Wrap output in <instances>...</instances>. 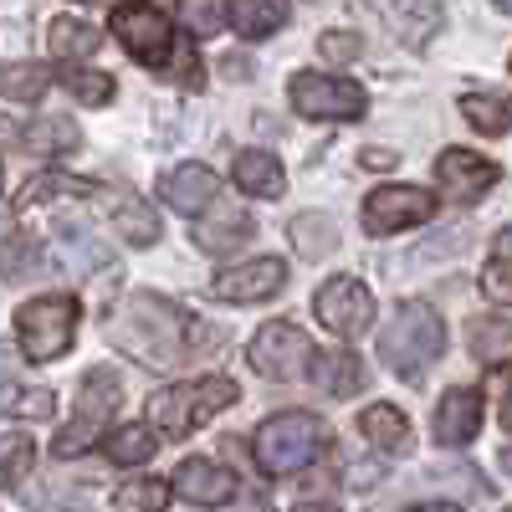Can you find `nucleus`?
Wrapping results in <instances>:
<instances>
[{
    "label": "nucleus",
    "mask_w": 512,
    "mask_h": 512,
    "mask_svg": "<svg viewBox=\"0 0 512 512\" xmlns=\"http://www.w3.org/2000/svg\"><path fill=\"white\" fill-rule=\"evenodd\" d=\"M231 180H236L246 195H262V200H277V195L287 190L282 164H277V154H267V149H241L236 164H231Z\"/></svg>",
    "instance_id": "19"
},
{
    "label": "nucleus",
    "mask_w": 512,
    "mask_h": 512,
    "mask_svg": "<svg viewBox=\"0 0 512 512\" xmlns=\"http://www.w3.org/2000/svg\"><path fill=\"white\" fill-rule=\"evenodd\" d=\"M169 492L185 497V502H200V507H221V502H231L241 492V477L231 472V466H221V461L190 456V461H180V472H175V482H169Z\"/></svg>",
    "instance_id": "14"
},
{
    "label": "nucleus",
    "mask_w": 512,
    "mask_h": 512,
    "mask_svg": "<svg viewBox=\"0 0 512 512\" xmlns=\"http://www.w3.org/2000/svg\"><path fill=\"white\" fill-rule=\"evenodd\" d=\"M62 88L77 98V103H88V108H103V103H113V93H118V82L108 77V72H93V67H67L62 72Z\"/></svg>",
    "instance_id": "33"
},
{
    "label": "nucleus",
    "mask_w": 512,
    "mask_h": 512,
    "mask_svg": "<svg viewBox=\"0 0 512 512\" xmlns=\"http://www.w3.org/2000/svg\"><path fill=\"white\" fill-rule=\"evenodd\" d=\"M441 354H446V323L431 303H420V297L400 303L390 328H379V359L400 379H420Z\"/></svg>",
    "instance_id": "2"
},
{
    "label": "nucleus",
    "mask_w": 512,
    "mask_h": 512,
    "mask_svg": "<svg viewBox=\"0 0 512 512\" xmlns=\"http://www.w3.org/2000/svg\"><path fill=\"white\" fill-rule=\"evenodd\" d=\"M118 400H123L118 374L113 369H88V374H82V390H77V420L57 431L52 451L62 461H72V456L88 451L93 441H108V415H113Z\"/></svg>",
    "instance_id": "6"
},
{
    "label": "nucleus",
    "mask_w": 512,
    "mask_h": 512,
    "mask_svg": "<svg viewBox=\"0 0 512 512\" xmlns=\"http://www.w3.org/2000/svg\"><path fill=\"white\" fill-rule=\"evenodd\" d=\"M436 441L441 446H466V441H477L482 431V395L477 390H446L441 405H436Z\"/></svg>",
    "instance_id": "16"
},
{
    "label": "nucleus",
    "mask_w": 512,
    "mask_h": 512,
    "mask_svg": "<svg viewBox=\"0 0 512 512\" xmlns=\"http://www.w3.org/2000/svg\"><path fill=\"white\" fill-rule=\"evenodd\" d=\"M47 88H52V72L41 62H6L0 67V98H11V103H36V98H47Z\"/></svg>",
    "instance_id": "28"
},
{
    "label": "nucleus",
    "mask_w": 512,
    "mask_h": 512,
    "mask_svg": "<svg viewBox=\"0 0 512 512\" xmlns=\"http://www.w3.org/2000/svg\"><path fill=\"white\" fill-rule=\"evenodd\" d=\"M11 364H16V354L0 349V384H11Z\"/></svg>",
    "instance_id": "45"
},
{
    "label": "nucleus",
    "mask_w": 512,
    "mask_h": 512,
    "mask_svg": "<svg viewBox=\"0 0 512 512\" xmlns=\"http://www.w3.org/2000/svg\"><path fill=\"white\" fill-rule=\"evenodd\" d=\"M292 246L303 251V256H328L333 246H338V226H333V216H297L292 221Z\"/></svg>",
    "instance_id": "34"
},
{
    "label": "nucleus",
    "mask_w": 512,
    "mask_h": 512,
    "mask_svg": "<svg viewBox=\"0 0 512 512\" xmlns=\"http://www.w3.org/2000/svg\"><path fill=\"white\" fill-rule=\"evenodd\" d=\"M292 512H338V507H333V502H297Z\"/></svg>",
    "instance_id": "46"
},
{
    "label": "nucleus",
    "mask_w": 512,
    "mask_h": 512,
    "mask_svg": "<svg viewBox=\"0 0 512 512\" xmlns=\"http://www.w3.org/2000/svg\"><path fill=\"white\" fill-rule=\"evenodd\" d=\"M41 267V246L31 241V236H0V277L6 282H21V277H31Z\"/></svg>",
    "instance_id": "35"
},
{
    "label": "nucleus",
    "mask_w": 512,
    "mask_h": 512,
    "mask_svg": "<svg viewBox=\"0 0 512 512\" xmlns=\"http://www.w3.org/2000/svg\"><path fill=\"white\" fill-rule=\"evenodd\" d=\"M169 497H175V492H169L159 477H134V482H123V487H118V502H123V507H134V512H164Z\"/></svg>",
    "instance_id": "36"
},
{
    "label": "nucleus",
    "mask_w": 512,
    "mask_h": 512,
    "mask_svg": "<svg viewBox=\"0 0 512 512\" xmlns=\"http://www.w3.org/2000/svg\"><path fill=\"white\" fill-rule=\"evenodd\" d=\"M21 144L31 154H41V159H57V154H72L82 144V128L72 118H36L26 134H21Z\"/></svg>",
    "instance_id": "26"
},
{
    "label": "nucleus",
    "mask_w": 512,
    "mask_h": 512,
    "mask_svg": "<svg viewBox=\"0 0 512 512\" xmlns=\"http://www.w3.org/2000/svg\"><path fill=\"white\" fill-rule=\"evenodd\" d=\"M113 231H118L123 246H154V241L164 236V221L154 216V205H149V200L128 195V200L113 210Z\"/></svg>",
    "instance_id": "24"
},
{
    "label": "nucleus",
    "mask_w": 512,
    "mask_h": 512,
    "mask_svg": "<svg viewBox=\"0 0 512 512\" xmlns=\"http://www.w3.org/2000/svg\"><path fill=\"white\" fill-rule=\"evenodd\" d=\"M313 313L333 338H359L374 323V292L359 277H328L313 292Z\"/></svg>",
    "instance_id": "10"
},
{
    "label": "nucleus",
    "mask_w": 512,
    "mask_h": 512,
    "mask_svg": "<svg viewBox=\"0 0 512 512\" xmlns=\"http://www.w3.org/2000/svg\"><path fill=\"white\" fill-rule=\"evenodd\" d=\"M221 512H272V507H267L262 497H236V502H231V507H221Z\"/></svg>",
    "instance_id": "42"
},
{
    "label": "nucleus",
    "mask_w": 512,
    "mask_h": 512,
    "mask_svg": "<svg viewBox=\"0 0 512 512\" xmlns=\"http://www.w3.org/2000/svg\"><path fill=\"white\" fill-rule=\"evenodd\" d=\"M502 425H507V431H512V395H507V405H502Z\"/></svg>",
    "instance_id": "47"
},
{
    "label": "nucleus",
    "mask_w": 512,
    "mask_h": 512,
    "mask_svg": "<svg viewBox=\"0 0 512 512\" xmlns=\"http://www.w3.org/2000/svg\"><path fill=\"white\" fill-rule=\"evenodd\" d=\"M497 175H502V169H497L492 159L472 154V149H441V159H436L441 195H446V200H456V205L482 200V195L497 185Z\"/></svg>",
    "instance_id": "13"
},
{
    "label": "nucleus",
    "mask_w": 512,
    "mask_h": 512,
    "mask_svg": "<svg viewBox=\"0 0 512 512\" xmlns=\"http://www.w3.org/2000/svg\"><path fill=\"white\" fill-rule=\"evenodd\" d=\"M287 287V262L282 256H256V262H241V267H226L210 282V297L216 303H267Z\"/></svg>",
    "instance_id": "12"
},
{
    "label": "nucleus",
    "mask_w": 512,
    "mask_h": 512,
    "mask_svg": "<svg viewBox=\"0 0 512 512\" xmlns=\"http://www.w3.org/2000/svg\"><path fill=\"white\" fill-rule=\"evenodd\" d=\"M246 359H251V369L262 374V379H303V374H313V338L297 328V323H287V318H277V323H262L256 328V338H251V349H246Z\"/></svg>",
    "instance_id": "9"
},
{
    "label": "nucleus",
    "mask_w": 512,
    "mask_h": 512,
    "mask_svg": "<svg viewBox=\"0 0 512 512\" xmlns=\"http://www.w3.org/2000/svg\"><path fill=\"white\" fill-rule=\"evenodd\" d=\"M466 349H472L487 369L512 364V323L507 318H472V328H466Z\"/></svg>",
    "instance_id": "25"
},
{
    "label": "nucleus",
    "mask_w": 512,
    "mask_h": 512,
    "mask_svg": "<svg viewBox=\"0 0 512 512\" xmlns=\"http://www.w3.org/2000/svg\"><path fill=\"white\" fill-rule=\"evenodd\" d=\"M108 31L123 41V52L144 62V67H169L180 52V36H175V16L159 11V6H118Z\"/></svg>",
    "instance_id": "7"
},
{
    "label": "nucleus",
    "mask_w": 512,
    "mask_h": 512,
    "mask_svg": "<svg viewBox=\"0 0 512 512\" xmlns=\"http://www.w3.org/2000/svg\"><path fill=\"white\" fill-rule=\"evenodd\" d=\"M323 446H328V425L313 410H282V415L256 425V436H251V456L267 477L303 472Z\"/></svg>",
    "instance_id": "3"
},
{
    "label": "nucleus",
    "mask_w": 512,
    "mask_h": 512,
    "mask_svg": "<svg viewBox=\"0 0 512 512\" xmlns=\"http://www.w3.org/2000/svg\"><path fill=\"white\" fill-rule=\"evenodd\" d=\"M6 123H11V118H0V139H11V128H6Z\"/></svg>",
    "instance_id": "49"
},
{
    "label": "nucleus",
    "mask_w": 512,
    "mask_h": 512,
    "mask_svg": "<svg viewBox=\"0 0 512 512\" xmlns=\"http://www.w3.org/2000/svg\"><path fill=\"white\" fill-rule=\"evenodd\" d=\"M507 512H512V507H507Z\"/></svg>",
    "instance_id": "50"
},
{
    "label": "nucleus",
    "mask_w": 512,
    "mask_h": 512,
    "mask_svg": "<svg viewBox=\"0 0 512 512\" xmlns=\"http://www.w3.org/2000/svg\"><path fill=\"white\" fill-rule=\"evenodd\" d=\"M57 241H62V256H67V267L72 272H98V267H108L113 256H108V246H98V236L82 226V221H67V216H57Z\"/></svg>",
    "instance_id": "23"
},
{
    "label": "nucleus",
    "mask_w": 512,
    "mask_h": 512,
    "mask_svg": "<svg viewBox=\"0 0 512 512\" xmlns=\"http://www.w3.org/2000/svg\"><path fill=\"white\" fill-rule=\"evenodd\" d=\"M180 16H185V26H190L195 36H210V31H221V26H226V11H221V6H210V0H190Z\"/></svg>",
    "instance_id": "40"
},
{
    "label": "nucleus",
    "mask_w": 512,
    "mask_h": 512,
    "mask_svg": "<svg viewBox=\"0 0 512 512\" xmlns=\"http://www.w3.org/2000/svg\"><path fill=\"white\" fill-rule=\"evenodd\" d=\"M52 195H98V185H93V180H72V175H41V180H31V185L21 190V205L31 210V205L52 200Z\"/></svg>",
    "instance_id": "37"
},
{
    "label": "nucleus",
    "mask_w": 512,
    "mask_h": 512,
    "mask_svg": "<svg viewBox=\"0 0 512 512\" xmlns=\"http://www.w3.org/2000/svg\"><path fill=\"white\" fill-rule=\"evenodd\" d=\"M251 216L241 205H210L205 216L195 221V246L205 251V256H226V251H236L241 241H251Z\"/></svg>",
    "instance_id": "17"
},
{
    "label": "nucleus",
    "mask_w": 512,
    "mask_h": 512,
    "mask_svg": "<svg viewBox=\"0 0 512 512\" xmlns=\"http://www.w3.org/2000/svg\"><path fill=\"white\" fill-rule=\"evenodd\" d=\"M287 21H292V11L277 6V0H231V6H226V26L241 41H262V36L282 31Z\"/></svg>",
    "instance_id": "20"
},
{
    "label": "nucleus",
    "mask_w": 512,
    "mask_h": 512,
    "mask_svg": "<svg viewBox=\"0 0 512 512\" xmlns=\"http://www.w3.org/2000/svg\"><path fill=\"white\" fill-rule=\"evenodd\" d=\"M405 512H461L456 502H420V507H405Z\"/></svg>",
    "instance_id": "44"
},
{
    "label": "nucleus",
    "mask_w": 512,
    "mask_h": 512,
    "mask_svg": "<svg viewBox=\"0 0 512 512\" xmlns=\"http://www.w3.org/2000/svg\"><path fill=\"white\" fill-rule=\"evenodd\" d=\"M492 246H497V262H512V226H502Z\"/></svg>",
    "instance_id": "43"
},
{
    "label": "nucleus",
    "mask_w": 512,
    "mask_h": 512,
    "mask_svg": "<svg viewBox=\"0 0 512 512\" xmlns=\"http://www.w3.org/2000/svg\"><path fill=\"white\" fill-rule=\"evenodd\" d=\"M103 456L113 466H139L154 456V431H149V420H134V425H118V431H108L103 441Z\"/></svg>",
    "instance_id": "29"
},
{
    "label": "nucleus",
    "mask_w": 512,
    "mask_h": 512,
    "mask_svg": "<svg viewBox=\"0 0 512 512\" xmlns=\"http://www.w3.org/2000/svg\"><path fill=\"white\" fill-rule=\"evenodd\" d=\"M57 410V395L52 390H31V384H0V415H21V420H52Z\"/></svg>",
    "instance_id": "31"
},
{
    "label": "nucleus",
    "mask_w": 512,
    "mask_h": 512,
    "mask_svg": "<svg viewBox=\"0 0 512 512\" xmlns=\"http://www.w3.org/2000/svg\"><path fill=\"white\" fill-rule=\"evenodd\" d=\"M461 118L477 128L487 139H502L512 128V98H497V93H466L461 98Z\"/></svg>",
    "instance_id": "27"
},
{
    "label": "nucleus",
    "mask_w": 512,
    "mask_h": 512,
    "mask_svg": "<svg viewBox=\"0 0 512 512\" xmlns=\"http://www.w3.org/2000/svg\"><path fill=\"white\" fill-rule=\"evenodd\" d=\"M77 297L72 292H41L31 297V303L16 308V344L31 364H52L72 349V338H77Z\"/></svg>",
    "instance_id": "5"
},
{
    "label": "nucleus",
    "mask_w": 512,
    "mask_h": 512,
    "mask_svg": "<svg viewBox=\"0 0 512 512\" xmlns=\"http://www.w3.org/2000/svg\"><path fill=\"white\" fill-rule=\"evenodd\" d=\"M31 466H36V441L11 431V436H0V487H11L21 492L31 482Z\"/></svg>",
    "instance_id": "30"
},
{
    "label": "nucleus",
    "mask_w": 512,
    "mask_h": 512,
    "mask_svg": "<svg viewBox=\"0 0 512 512\" xmlns=\"http://www.w3.org/2000/svg\"><path fill=\"white\" fill-rule=\"evenodd\" d=\"M359 436L384 456H400V451H410V420H405V410L379 400V405L359 410Z\"/></svg>",
    "instance_id": "18"
},
{
    "label": "nucleus",
    "mask_w": 512,
    "mask_h": 512,
    "mask_svg": "<svg viewBox=\"0 0 512 512\" xmlns=\"http://www.w3.org/2000/svg\"><path fill=\"white\" fill-rule=\"evenodd\" d=\"M318 52H323L328 62H338V67H344V62H359L364 41H359L354 31H323V36H318Z\"/></svg>",
    "instance_id": "38"
},
{
    "label": "nucleus",
    "mask_w": 512,
    "mask_h": 512,
    "mask_svg": "<svg viewBox=\"0 0 512 512\" xmlns=\"http://www.w3.org/2000/svg\"><path fill=\"white\" fill-rule=\"evenodd\" d=\"M313 379L323 384L328 395H359L364 384H369V369H364L359 354L333 349V354H318V359H313Z\"/></svg>",
    "instance_id": "22"
},
{
    "label": "nucleus",
    "mask_w": 512,
    "mask_h": 512,
    "mask_svg": "<svg viewBox=\"0 0 512 512\" xmlns=\"http://www.w3.org/2000/svg\"><path fill=\"white\" fill-rule=\"evenodd\" d=\"M236 379L226 374H205L195 384H164L159 395H149V431L164 436H190L195 425H210L221 410L236 405Z\"/></svg>",
    "instance_id": "4"
},
{
    "label": "nucleus",
    "mask_w": 512,
    "mask_h": 512,
    "mask_svg": "<svg viewBox=\"0 0 512 512\" xmlns=\"http://www.w3.org/2000/svg\"><path fill=\"white\" fill-rule=\"evenodd\" d=\"M390 164H395L390 149H364V169H390Z\"/></svg>",
    "instance_id": "41"
},
{
    "label": "nucleus",
    "mask_w": 512,
    "mask_h": 512,
    "mask_svg": "<svg viewBox=\"0 0 512 512\" xmlns=\"http://www.w3.org/2000/svg\"><path fill=\"white\" fill-rule=\"evenodd\" d=\"M216 190H221V180H216V169H205V164H180L159 180L164 205H175L180 216H205V210L216 205Z\"/></svg>",
    "instance_id": "15"
},
{
    "label": "nucleus",
    "mask_w": 512,
    "mask_h": 512,
    "mask_svg": "<svg viewBox=\"0 0 512 512\" xmlns=\"http://www.w3.org/2000/svg\"><path fill=\"white\" fill-rule=\"evenodd\" d=\"M502 472H507V477H512V446H507V451H502Z\"/></svg>",
    "instance_id": "48"
},
{
    "label": "nucleus",
    "mask_w": 512,
    "mask_h": 512,
    "mask_svg": "<svg viewBox=\"0 0 512 512\" xmlns=\"http://www.w3.org/2000/svg\"><path fill=\"white\" fill-rule=\"evenodd\" d=\"M436 216V195L420 185H379L364 200V231L369 236H395L410 226H425Z\"/></svg>",
    "instance_id": "11"
},
{
    "label": "nucleus",
    "mask_w": 512,
    "mask_h": 512,
    "mask_svg": "<svg viewBox=\"0 0 512 512\" xmlns=\"http://www.w3.org/2000/svg\"><path fill=\"white\" fill-rule=\"evenodd\" d=\"M195 328L190 313L169 297L154 292H128L118 308H108V344L128 354L144 369H175L195 349Z\"/></svg>",
    "instance_id": "1"
},
{
    "label": "nucleus",
    "mask_w": 512,
    "mask_h": 512,
    "mask_svg": "<svg viewBox=\"0 0 512 512\" xmlns=\"http://www.w3.org/2000/svg\"><path fill=\"white\" fill-rule=\"evenodd\" d=\"M384 21L400 31L405 47H425V41H431V31L441 26V11H436V6H384Z\"/></svg>",
    "instance_id": "32"
},
{
    "label": "nucleus",
    "mask_w": 512,
    "mask_h": 512,
    "mask_svg": "<svg viewBox=\"0 0 512 512\" xmlns=\"http://www.w3.org/2000/svg\"><path fill=\"white\" fill-rule=\"evenodd\" d=\"M47 41H52V52H57L67 67H77V62H88V57L103 47V31H98L93 21H82V16H57L52 31H47Z\"/></svg>",
    "instance_id": "21"
},
{
    "label": "nucleus",
    "mask_w": 512,
    "mask_h": 512,
    "mask_svg": "<svg viewBox=\"0 0 512 512\" xmlns=\"http://www.w3.org/2000/svg\"><path fill=\"white\" fill-rule=\"evenodd\" d=\"M287 98H292V108L303 118H318V123H354L369 108L359 82L333 77V72H297L287 82Z\"/></svg>",
    "instance_id": "8"
},
{
    "label": "nucleus",
    "mask_w": 512,
    "mask_h": 512,
    "mask_svg": "<svg viewBox=\"0 0 512 512\" xmlns=\"http://www.w3.org/2000/svg\"><path fill=\"white\" fill-rule=\"evenodd\" d=\"M482 292L492 297L497 308H512V262H497L492 256V262L482 267Z\"/></svg>",
    "instance_id": "39"
}]
</instances>
